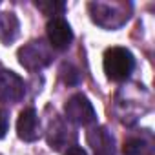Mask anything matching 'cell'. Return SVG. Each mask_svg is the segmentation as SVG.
<instances>
[{
	"label": "cell",
	"mask_w": 155,
	"mask_h": 155,
	"mask_svg": "<svg viewBox=\"0 0 155 155\" xmlns=\"http://www.w3.org/2000/svg\"><path fill=\"white\" fill-rule=\"evenodd\" d=\"M48 40L55 49H66L73 40V31L62 17H53L46 26Z\"/></svg>",
	"instance_id": "cell-6"
},
{
	"label": "cell",
	"mask_w": 155,
	"mask_h": 155,
	"mask_svg": "<svg viewBox=\"0 0 155 155\" xmlns=\"http://www.w3.org/2000/svg\"><path fill=\"white\" fill-rule=\"evenodd\" d=\"M35 6L48 17H58L66 9L64 2H51V0H48V2H35Z\"/></svg>",
	"instance_id": "cell-13"
},
{
	"label": "cell",
	"mask_w": 155,
	"mask_h": 155,
	"mask_svg": "<svg viewBox=\"0 0 155 155\" xmlns=\"http://www.w3.org/2000/svg\"><path fill=\"white\" fill-rule=\"evenodd\" d=\"M60 77H62V81H64L68 86H75V84L81 82V73H79V69H77L73 64H68V62L62 64V68H60Z\"/></svg>",
	"instance_id": "cell-12"
},
{
	"label": "cell",
	"mask_w": 155,
	"mask_h": 155,
	"mask_svg": "<svg viewBox=\"0 0 155 155\" xmlns=\"http://www.w3.org/2000/svg\"><path fill=\"white\" fill-rule=\"evenodd\" d=\"M24 97V81L9 69H0V102H18Z\"/></svg>",
	"instance_id": "cell-5"
},
{
	"label": "cell",
	"mask_w": 155,
	"mask_h": 155,
	"mask_svg": "<svg viewBox=\"0 0 155 155\" xmlns=\"http://www.w3.org/2000/svg\"><path fill=\"white\" fill-rule=\"evenodd\" d=\"M102 66H104V73L110 81L120 82V81H126L131 75V71L135 68V58L130 49L115 46V48L106 49Z\"/></svg>",
	"instance_id": "cell-1"
},
{
	"label": "cell",
	"mask_w": 155,
	"mask_h": 155,
	"mask_svg": "<svg viewBox=\"0 0 155 155\" xmlns=\"http://www.w3.org/2000/svg\"><path fill=\"white\" fill-rule=\"evenodd\" d=\"M64 111H66L68 120L79 124V126H90L97 120V113H95L93 104L82 93H77V95L69 97L66 106H64Z\"/></svg>",
	"instance_id": "cell-4"
},
{
	"label": "cell",
	"mask_w": 155,
	"mask_h": 155,
	"mask_svg": "<svg viewBox=\"0 0 155 155\" xmlns=\"http://www.w3.org/2000/svg\"><path fill=\"white\" fill-rule=\"evenodd\" d=\"M18 29H20V22L15 13H8V11L0 13V42L11 44L18 37Z\"/></svg>",
	"instance_id": "cell-9"
},
{
	"label": "cell",
	"mask_w": 155,
	"mask_h": 155,
	"mask_svg": "<svg viewBox=\"0 0 155 155\" xmlns=\"http://www.w3.org/2000/svg\"><path fill=\"white\" fill-rule=\"evenodd\" d=\"M53 55L42 40H33L18 49V62L28 69V71H38L46 68L51 62Z\"/></svg>",
	"instance_id": "cell-3"
},
{
	"label": "cell",
	"mask_w": 155,
	"mask_h": 155,
	"mask_svg": "<svg viewBox=\"0 0 155 155\" xmlns=\"http://www.w3.org/2000/svg\"><path fill=\"white\" fill-rule=\"evenodd\" d=\"M122 151H124V155H153V146H151V142H148L144 139L133 137L124 142Z\"/></svg>",
	"instance_id": "cell-11"
},
{
	"label": "cell",
	"mask_w": 155,
	"mask_h": 155,
	"mask_svg": "<svg viewBox=\"0 0 155 155\" xmlns=\"http://www.w3.org/2000/svg\"><path fill=\"white\" fill-rule=\"evenodd\" d=\"M130 6L126 4H106V2H91L88 6L91 20L106 29H115L119 26H122L128 20V9Z\"/></svg>",
	"instance_id": "cell-2"
},
{
	"label": "cell",
	"mask_w": 155,
	"mask_h": 155,
	"mask_svg": "<svg viewBox=\"0 0 155 155\" xmlns=\"http://www.w3.org/2000/svg\"><path fill=\"white\" fill-rule=\"evenodd\" d=\"M66 155H88V153H86L81 146H71V148H68Z\"/></svg>",
	"instance_id": "cell-15"
},
{
	"label": "cell",
	"mask_w": 155,
	"mask_h": 155,
	"mask_svg": "<svg viewBox=\"0 0 155 155\" xmlns=\"http://www.w3.org/2000/svg\"><path fill=\"white\" fill-rule=\"evenodd\" d=\"M17 133L26 142H33L40 137V122H38V115L33 108H28L18 115Z\"/></svg>",
	"instance_id": "cell-7"
},
{
	"label": "cell",
	"mask_w": 155,
	"mask_h": 155,
	"mask_svg": "<svg viewBox=\"0 0 155 155\" xmlns=\"http://www.w3.org/2000/svg\"><path fill=\"white\" fill-rule=\"evenodd\" d=\"M8 128H9V119H8V113L0 110V139H2V137L6 135Z\"/></svg>",
	"instance_id": "cell-14"
},
{
	"label": "cell",
	"mask_w": 155,
	"mask_h": 155,
	"mask_svg": "<svg viewBox=\"0 0 155 155\" xmlns=\"http://www.w3.org/2000/svg\"><path fill=\"white\" fill-rule=\"evenodd\" d=\"M48 140H49L51 148H55V150H60L68 142V126L64 124V120L55 119V122H51L49 133H48Z\"/></svg>",
	"instance_id": "cell-10"
},
{
	"label": "cell",
	"mask_w": 155,
	"mask_h": 155,
	"mask_svg": "<svg viewBox=\"0 0 155 155\" xmlns=\"http://www.w3.org/2000/svg\"><path fill=\"white\" fill-rule=\"evenodd\" d=\"M88 142L95 155H113V137L106 128H93L88 131Z\"/></svg>",
	"instance_id": "cell-8"
}]
</instances>
